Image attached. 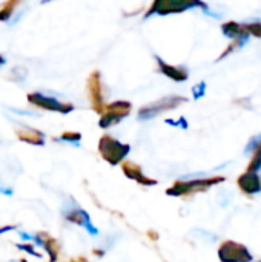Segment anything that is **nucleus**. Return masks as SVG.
Instances as JSON below:
<instances>
[{
	"instance_id": "1",
	"label": "nucleus",
	"mask_w": 261,
	"mask_h": 262,
	"mask_svg": "<svg viewBox=\"0 0 261 262\" xmlns=\"http://www.w3.org/2000/svg\"><path fill=\"white\" fill-rule=\"evenodd\" d=\"M62 212H63V215H65L66 220H69L71 223H75V224L82 226V227L86 229L92 236H97V235H98V230L92 226L88 212H85L83 209H80V207L77 206L75 201H72V200L66 201V204L63 206Z\"/></svg>"
},
{
	"instance_id": "2",
	"label": "nucleus",
	"mask_w": 261,
	"mask_h": 262,
	"mask_svg": "<svg viewBox=\"0 0 261 262\" xmlns=\"http://www.w3.org/2000/svg\"><path fill=\"white\" fill-rule=\"evenodd\" d=\"M98 149H100L102 155L105 157V160L109 161L111 164L120 163L129 152V146H125L111 137H103L98 144Z\"/></svg>"
},
{
	"instance_id": "3",
	"label": "nucleus",
	"mask_w": 261,
	"mask_h": 262,
	"mask_svg": "<svg viewBox=\"0 0 261 262\" xmlns=\"http://www.w3.org/2000/svg\"><path fill=\"white\" fill-rule=\"evenodd\" d=\"M28 100L29 103L38 106V107H43V109H48V111H54V112H62V114H69L74 107L71 104H63L60 103L57 98L54 97H48L42 92H34V94H29L28 95Z\"/></svg>"
},
{
	"instance_id": "4",
	"label": "nucleus",
	"mask_w": 261,
	"mask_h": 262,
	"mask_svg": "<svg viewBox=\"0 0 261 262\" xmlns=\"http://www.w3.org/2000/svg\"><path fill=\"white\" fill-rule=\"evenodd\" d=\"M218 255H220L222 262H249L252 259L248 249L235 243H226L220 249Z\"/></svg>"
},
{
	"instance_id": "5",
	"label": "nucleus",
	"mask_w": 261,
	"mask_h": 262,
	"mask_svg": "<svg viewBox=\"0 0 261 262\" xmlns=\"http://www.w3.org/2000/svg\"><path fill=\"white\" fill-rule=\"evenodd\" d=\"M183 100L180 97H169V98H163L148 107H143L138 114V118L140 120H149V118H154L157 114L160 112H165L166 109H171V107H175L178 103H182Z\"/></svg>"
},
{
	"instance_id": "6",
	"label": "nucleus",
	"mask_w": 261,
	"mask_h": 262,
	"mask_svg": "<svg viewBox=\"0 0 261 262\" xmlns=\"http://www.w3.org/2000/svg\"><path fill=\"white\" fill-rule=\"evenodd\" d=\"M194 6H206V5H202L198 2H194V3H188V2H157L146 17H149L152 14H169L172 11H182V9H188V8H194Z\"/></svg>"
},
{
	"instance_id": "7",
	"label": "nucleus",
	"mask_w": 261,
	"mask_h": 262,
	"mask_svg": "<svg viewBox=\"0 0 261 262\" xmlns=\"http://www.w3.org/2000/svg\"><path fill=\"white\" fill-rule=\"evenodd\" d=\"M238 184H240V187L246 193L255 195V193H260L261 192V180L257 172H248V173H245L238 180Z\"/></svg>"
},
{
	"instance_id": "8",
	"label": "nucleus",
	"mask_w": 261,
	"mask_h": 262,
	"mask_svg": "<svg viewBox=\"0 0 261 262\" xmlns=\"http://www.w3.org/2000/svg\"><path fill=\"white\" fill-rule=\"evenodd\" d=\"M157 60H158V64H160V69L163 71V74L165 75H168L169 78H172V80H175V81H185L186 78H188V74L185 72V71H182V69H178V68H174V66H171V64H166L162 58H158V57H155Z\"/></svg>"
},
{
	"instance_id": "9",
	"label": "nucleus",
	"mask_w": 261,
	"mask_h": 262,
	"mask_svg": "<svg viewBox=\"0 0 261 262\" xmlns=\"http://www.w3.org/2000/svg\"><path fill=\"white\" fill-rule=\"evenodd\" d=\"M223 32L229 37V38H243V40H248V34L245 32V29L237 25V23H226L223 28Z\"/></svg>"
},
{
	"instance_id": "10",
	"label": "nucleus",
	"mask_w": 261,
	"mask_h": 262,
	"mask_svg": "<svg viewBox=\"0 0 261 262\" xmlns=\"http://www.w3.org/2000/svg\"><path fill=\"white\" fill-rule=\"evenodd\" d=\"M18 236L22 238V239H25V241H32L35 246H38V247H43L45 249V246H46V243L40 238V236H35V235H29V233H26V232H18Z\"/></svg>"
},
{
	"instance_id": "11",
	"label": "nucleus",
	"mask_w": 261,
	"mask_h": 262,
	"mask_svg": "<svg viewBox=\"0 0 261 262\" xmlns=\"http://www.w3.org/2000/svg\"><path fill=\"white\" fill-rule=\"evenodd\" d=\"M80 138H82L80 134H65L63 137L58 138V141H66V143H71L74 146H80Z\"/></svg>"
},
{
	"instance_id": "12",
	"label": "nucleus",
	"mask_w": 261,
	"mask_h": 262,
	"mask_svg": "<svg viewBox=\"0 0 261 262\" xmlns=\"http://www.w3.org/2000/svg\"><path fill=\"white\" fill-rule=\"evenodd\" d=\"M260 147H261V134H258V135H255V137L248 143V146H246L245 152H246V154H251V152H254V150H257V149H260Z\"/></svg>"
},
{
	"instance_id": "13",
	"label": "nucleus",
	"mask_w": 261,
	"mask_h": 262,
	"mask_svg": "<svg viewBox=\"0 0 261 262\" xmlns=\"http://www.w3.org/2000/svg\"><path fill=\"white\" fill-rule=\"evenodd\" d=\"M17 249L18 250H23V252H26V253H29V255H32V256H35V258H42V255L40 253H37L35 250H34V247L32 246H29V244H17Z\"/></svg>"
},
{
	"instance_id": "14",
	"label": "nucleus",
	"mask_w": 261,
	"mask_h": 262,
	"mask_svg": "<svg viewBox=\"0 0 261 262\" xmlns=\"http://www.w3.org/2000/svg\"><path fill=\"white\" fill-rule=\"evenodd\" d=\"M205 91H206V83H205V81H202L200 84H197V86L192 89L195 98H202V97L205 95Z\"/></svg>"
},
{
	"instance_id": "15",
	"label": "nucleus",
	"mask_w": 261,
	"mask_h": 262,
	"mask_svg": "<svg viewBox=\"0 0 261 262\" xmlns=\"http://www.w3.org/2000/svg\"><path fill=\"white\" fill-rule=\"evenodd\" d=\"M258 170H261V147L258 149V155L255 157V160H254L252 164H251L249 172H258Z\"/></svg>"
},
{
	"instance_id": "16",
	"label": "nucleus",
	"mask_w": 261,
	"mask_h": 262,
	"mask_svg": "<svg viewBox=\"0 0 261 262\" xmlns=\"http://www.w3.org/2000/svg\"><path fill=\"white\" fill-rule=\"evenodd\" d=\"M0 193H2V195H6V196H12V195H14V190H12L11 187L5 186V184L0 181Z\"/></svg>"
},
{
	"instance_id": "17",
	"label": "nucleus",
	"mask_w": 261,
	"mask_h": 262,
	"mask_svg": "<svg viewBox=\"0 0 261 262\" xmlns=\"http://www.w3.org/2000/svg\"><path fill=\"white\" fill-rule=\"evenodd\" d=\"M11 111H12L14 114H18V115H28V117H38V114H34V112H26V111H23V109H12V107H11Z\"/></svg>"
},
{
	"instance_id": "18",
	"label": "nucleus",
	"mask_w": 261,
	"mask_h": 262,
	"mask_svg": "<svg viewBox=\"0 0 261 262\" xmlns=\"http://www.w3.org/2000/svg\"><path fill=\"white\" fill-rule=\"evenodd\" d=\"M249 31H251L252 34H255V35L261 37V23H257V25H251V26H249Z\"/></svg>"
},
{
	"instance_id": "19",
	"label": "nucleus",
	"mask_w": 261,
	"mask_h": 262,
	"mask_svg": "<svg viewBox=\"0 0 261 262\" xmlns=\"http://www.w3.org/2000/svg\"><path fill=\"white\" fill-rule=\"evenodd\" d=\"M14 229H17V227H15V226H6V227H2V229H0V233L11 232V230H14Z\"/></svg>"
},
{
	"instance_id": "20",
	"label": "nucleus",
	"mask_w": 261,
	"mask_h": 262,
	"mask_svg": "<svg viewBox=\"0 0 261 262\" xmlns=\"http://www.w3.org/2000/svg\"><path fill=\"white\" fill-rule=\"evenodd\" d=\"M5 63H6V60L0 55V68H2V66H5Z\"/></svg>"
},
{
	"instance_id": "21",
	"label": "nucleus",
	"mask_w": 261,
	"mask_h": 262,
	"mask_svg": "<svg viewBox=\"0 0 261 262\" xmlns=\"http://www.w3.org/2000/svg\"><path fill=\"white\" fill-rule=\"evenodd\" d=\"M22 262H28V261H26V259H22Z\"/></svg>"
},
{
	"instance_id": "22",
	"label": "nucleus",
	"mask_w": 261,
	"mask_h": 262,
	"mask_svg": "<svg viewBox=\"0 0 261 262\" xmlns=\"http://www.w3.org/2000/svg\"><path fill=\"white\" fill-rule=\"evenodd\" d=\"M258 262H261V261H258Z\"/></svg>"
}]
</instances>
